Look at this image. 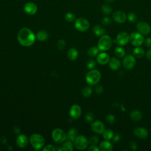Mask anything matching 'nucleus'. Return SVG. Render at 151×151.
Segmentation results:
<instances>
[{
    "label": "nucleus",
    "mask_w": 151,
    "mask_h": 151,
    "mask_svg": "<svg viewBox=\"0 0 151 151\" xmlns=\"http://www.w3.org/2000/svg\"><path fill=\"white\" fill-rule=\"evenodd\" d=\"M136 63V58L134 55L129 54L124 57L123 60V65L124 67L127 70H131L134 68Z\"/></svg>",
    "instance_id": "obj_10"
},
{
    "label": "nucleus",
    "mask_w": 151,
    "mask_h": 151,
    "mask_svg": "<svg viewBox=\"0 0 151 151\" xmlns=\"http://www.w3.org/2000/svg\"><path fill=\"white\" fill-rule=\"evenodd\" d=\"M136 28L137 31L143 35H148L151 31V28L149 24L143 21L138 22L136 25Z\"/></svg>",
    "instance_id": "obj_11"
},
{
    "label": "nucleus",
    "mask_w": 151,
    "mask_h": 151,
    "mask_svg": "<svg viewBox=\"0 0 151 151\" xmlns=\"http://www.w3.org/2000/svg\"><path fill=\"white\" fill-rule=\"evenodd\" d=\"M43 151H54L55 150L54 146L52 145H47L43 148Z\"/></svg>",
    "instance_id": "obj_41"
},
{
    "label": "nucleus",
    "mask_w": 151,
    "mask_h": 151,
    "mask_svg": "<svg viewBox=\"0 0 151 151\" xmlns=\"http://www.w3.org/2000/svg\"><path fill=\"white\" fill-rule=\"evenodd\" d=\"M92 92V88L90 86H86L82 90V95L84 97H88L91 95Z\"/></svg>",
    "instance_id": "obj_32"
},
{
    "label": "nucleus",
    "mask_w": 151,
    "mask_h": 151,
    "mask_svg": "<svg viewBox=\"0 0 151 151\" xmlns=\"http://www.w3.org/2000/svg\"><path fill=\"white\" fill-rule=\"evenodd\" d=\"M116 41L120 46L126 45L130 41V35L126 31H122L117 35Z\"/></svg>",
    "instance_id": "obj_9"
},
{
    "label": "nucleus",
    "mask_w": 151,
    "mask_h": 151,
    "mask_svg": "<svg viewBox=\"0 0 151 151\" xmlns=\"http://www.w3.org/2000/svg\"><path fill=\"white\" fill-rule=\"evenodd\" d=\"M130 147L132 150H136L137 149V144L134 142H132L130 144Z\"/></svg>",
    "instance_id": "obj_46"
},
{
    "label": "nucleus",
    "mask_w": 151,
    "mask_h": 151,
    "mask_svg": "<svg viewBox=\"0 0 151 151\" xmlns=\"http://www.w3.org/2000/svg\"><path fill=\"white\" fill-rule=\"evenodd\" d=\"M86 65H87V68L88 69L93 70L96 66V63L94 60H90L87 61Z\"/></svg>",
    "instance_id": "obj_35"
},
{
    "label": "nucleus",
    "mask_w": 151,
    "mask_h": 151,
    "mask_svg": "<svg viewBox=\"0 0 151 151\" xmlns=\"http://www.w3.org/2000/svg\"><path fill=\"white\" fill-rule=\"evenodd\" d=\"M52 137L56 143H62L67 139L65 133L61 129H55L52 132Z\"/></svg>",
    "instance_id": "obj_7"
},
{
    "label": "nucleus",
    "mask_w": 151,
    "mask_h": 151,
    "mask_svg": "<svg viewBox=\"0 0 151 151\" xmlns=\"http://www.w3.org/2000/svg\"><path fill=\"white\" fill-rule=\"evenodd\" d=\"M78 55V52L77 49L75 48H71L67 52V57L69 60L71 61L76 60Z\"/></svg>",
    "instance_id": "obj_21"
},
{
    "label": "nucleus",
    "mask_w": 151,
    "mask_h": 151,
    "mask_svg": "<svg viewBox=\"0 0 151 151\" xmlns=\"http://www.w3.org/2000/svg\"><path fill=\"white\" fill-rule=\"evenodd\" d=\"M106 120L107 123H109L110 124H113L115 122L116 119H115V117L114 115H113L111 114H109L106 116Z\"/></svg>",
    "instance_id": "obj_36"
},
{
    "label": "nucleus",
    "mask_w": 151,
    "mask_h": 151,
    "mask_svg": "<svg viewBox=\"0 0 151 151\" xmlns=\"http://www.w3.org/2000/svg\"><path fill=\"white\" fill-rule=\"evenodd\" d=\"M88 151H99L100 149H99V147H98L96 145H91L88 147Z\"/></svg>",
    "instance_id": "obj_45"
},
{
    "label": "nucleus",
    "mask_w": 151,
    "mask_h": 151,
    "mask_svg": "<svg viewBox=\"0 0 151 151\" xmlns=\"http://www.w3.org/2000/svg\"><path fill=\"white\" fill-rule=\"evenodd\" d=\"M17 145L21 148H24L26 147L28 143V139L25 134H19L16 139Z\"/></svg>",
    "instance_id": "obj_18"
},
{
    "label": "nucleus",
    "mask_w": 151,
    "mask_h": 151,
    "mask_svg": "<svg viewBox=\"0 0 151 151\" xmlns=\"http://www.w3.org/2000/svg\"><path fill=\"white\" fill-rule=\"evenodd\" d=\"M18 42L22 46L29 47L32 45L35 40L34 32L28 28H21L17 35Z\"/></svg>",
    "instance_id": "obj_1"
},
{
    "label": "nucleus",
    "mask_w": 151,
    "mask_h": 151,
    "mask_svg": "<svg viewBox=\"0 0 151 151\" xmlns=\"http://www.w3.org/2000/svg\"><path fill=\"white\" fill-rule=\"evenodd\" d=\"M110 60V56L107 52H102L97 55V61L101 65H105L109 63Z\"/></svg>",
    "instance_id": "obj_17"
},
{
    "label": "nucleus",
    "mask_w": 151,
    "mask_h": 151,
    "mask_svg": "<svg viewBox=\"0 0 151 151\" xmlns=\"http://www.w3.org/2000/svg\"><path fill=\"white\" fill-rule=\"evenodd\" d=\"M91 128L94 132L97 134H102L105 130L104 124L100 120H97L93 122L91 124Z\"/></svg>",
    "instance_id": "obj_13"
},
{
    "label": "nucleus",
    "mask_w": 151,
    "mask_h": 151,
    "mask_svg": "<svg viewBox=\"0 0 151 151\" xmlns=\"http://www.w3.org/2000/svg\"><path fill=\"white\" fill-rule=\"evenodd\" d=\"M69 114L74 119H78L81 114V109L77 104H73L70 109Z\"/></svg>",
    "instance_id": "obj_15"
},
{
    "label": "nucleus",
    "mask_w": 151,
    "mask_h": 151,
    "mask_svg": "<svg viewBox=\"0 0 151 151\" xmlns=\"http://www.w3.org/2000/svg\"><path fill=\"white\" fill-rule=\"evenodd\" d=\"M62 149L63 150H68V151L73 150L74 147H73V145L72 142L70 140L65 142L62 146Z\"/></svg>",
    "instance_id": "obj_31"
},
{
    "label": "nucleus",
    "mask_w": 151,
    "mask_h": 151,
    "mask_svg": "<svg viewBox=\"0 0 151 151\" xmlns=\"http://www.w3.org/2000/svg\"><path fill=\"white\" fill-rule=\"evenodd\" d=\"M93 31L94 34L96 35L100 36V37H101L103 35H104L106 32V30L104 28V27H103L100 25H96L95 26H94L93 28Z\"/></svg>",
    "instance_id": "obj_23"
},
{
    "label": "nucleus",
    "mask_w": 151,
    "mask_h": 151,
    "mask_svg": "<svg viewBox=\"0 0 151 151\" xmlns=\"http://www.w3.org/2000/svg\"><path fill=\"white\" fill-rule=\"evenodd\" d=\"M85 119L88 122H91L94 119V114L92 112H88L86 114Z\"/></svg>",
    "instance_id": "obj_38"
},
{
    "label": "nucleus",
    "mask_w": 151,
    "mask_h": 151,
    "mask_svg": "<svg viewBox=\"0 0 151 151\" xmlns=\"http://www.w3.org/2000/svg\"><path fill=\"white\" fill-rule=\"evenodd\" d=\"M101 78V74L97 70H90L86 75V81L90 85L97 84Z\"/></svg>",
    "instance_id": "obj_2"
},
{
    "label": "nucleus",
    "mask_w": 151,
    "mask_h": 151,
    "mask_svg": "<svg viewBox=\"0 0 151 151\" xmlns=\"http://www.w3.org/2000/svg\"><path fill=\"white\" fill-rule=\"evenodd\" d=\"M101 9L102 13L104 15H110L112 12V8H111V7L109 4H103L101 6Z\"/></svg>",
    "instance_id": "obj_30"
},
{
    "label": "nucleus",
    "mask_w": 151,
    "mask_h": 151,
    "mask_svg": "<svg viewBox=\"0 0 151 151\" xmlns=\"http://www.w3.org/2000/svg\"><path fill=\"white\" fill-rule=\"evenodd\" d=\"M74 144L77 149L84 150L88 146L89 143L88 140H87L86 137L82 135H80L77 136L74 141Z\"/></svg>",
    "instance_id": "obj_8"
},
{
    "label": "nucleus",
    "mask_w": 151,
    "mask_h": 151,
    "mask_svg": "<svg viewBox=\"0 0 151 151\" xmlns=\"http://www.w3.org/2000/svg\"><path fill=\"white\" fill-rule=\"evenodd\" d=\"M29 142L31 146L35 149L39 150L41 149L45 144V139L39 134H33L30 136Z\"/></svg>",
    "instance_id": "obj_4"
},
{
    "label": "nucleus",
    "mask_w": 151,
    "mask_h": 151,
    "mask_svg": "<svg viewBox=\"0 0 151 151\" xmlns=\"http://www.w3.org/2000/svg\"><path fill=\"white\" fill-rule=\"evenodd\" d=\"M95 91L98 94H100L103 91V87L101 85H97L95 87Z\"/></svg>",
    "instance_id": "obj_42"
},
{
    "label": "nucleus",
    "mask_w": 151,
    "mask_h": 151,
    "mask_svg": "<svg viewBox=\"0 0 151 151\" xmlns=\"http://www.w3.org/2000/svg\"><path fill=\"white\" fill-rule=\"evenodd\" d=\"M144 43L145 45L147 47H151V38L150 37H147L144 40Z\"/></svg>",
    "instance_id": "obj_43"
},
{
    "label": "nucleus",
    "mask_w": 151,
    "mask_h": 151,
    "mask_svg": "<svg viewBox=\"0 0 151 151\" xmlns=\"http://www.w3.org/2000/svg\"><path fill=\"white\" fill-rule=\"evenodd\" d=\"M99 51L100 50L97 47H91L87 50V55L90 57H94L99 54Z\"/></svg>",
    "instance_id": "obj_27"
},
{
    "label": "nucleus",
    "mask_w": 151,
    "mask_h": 151,
    "mask_svg": "<svg viewBox=\"0 0 151 151\" xmlns=\"http://www.w3.org/2000/svg\"><path fill=\"white\" fill-rule=\"evenodd\" d=\"M142 113L137 110H132L130 113V117L133 121H139L142 119Z\"/></svg>",
    "instance_id": "obj_22"
},
{
    "label": "nucleus",
    "mask_w": 151,
    "mask_h": 151,
    "mask_svg": "<svg viewBox=\"0 0 151 151\" xmlns=\"http://www.w3.org/2000/svg\"><path fill=\"white\" fill-rule=\"evenodd\" d=\"M108 63L110 69L113 71L117 70L120 68L121 66L120 61L116 57H113L111 58H110V60Z\"/></svg>",
    "instance_id": "obj_19"
},
{
    "label": "nucleus",
    "mask_w": 151,
    "mask_h": 151,
    "mask_svg": "<svg viewBox=\"0 0 151 151\" xmlns=\"http://www.w3.org/2000/svg\"><path fill=\"white\" fill-rule=\"evenodd\" d=\"M134 134L139 139H145L148 136V131L143 127H137L133 130Z\"/></svg>",
    "instance_id": "obj_16"
},
{
    "label": "nucleus",
    "mask_w": 151,
    "mask_h": 151,
    "mask_svg": "<svg viewBox=\"0 0 151 151\" xmlns=\"http://www.w3.org/2000/svg\"><path fill=\"white\" fill-rule=\"evenodd\" d=\"M77 129L76 128H71L68 131L67 135V139L71 141V142H74L76 137H77Z\"/></svg>",
    "instance_id": "obj_24"
},
{
    "label": "nucleus",
    "mask_w": 151,
    "mask_h": 151,
    "mask_svg": "<svg viewBox=\"0 0 151 151\" xmlns=\"http://www.w3.org/2000/svg\"><path fill=\"white\" fill-rule=\"evenodd\" d=\"M24 10L26 14L28 15H34L37 11V5L32 2H27L24 6Z\"/></svg>",
    "instance_id": "obj_14"
},
{
    "label": "nucleus",
    "mask_w": 151,
    "mask_h": 151,
    "mask_svg": "<svg viewBox=\"0 0 151 151\" xmlns=\"http://www.w3.org/2000/svg\"><path fill=\"white\" fill-rule=\"evenodd\" d=\"M112 45V40L108 35H103L101 36L98 42L97 47L100 51H106L109 50Z\"/></svg>",
    "instance_id": "obj_3"
},
{
    "label": "nucleus",
    "mask_w": 151,
    "mask_h": 151,
    "mask_svg": "<svg viewBox=\"0 0 151 151\" xmlns=\"http://www.w3.org/2000/svg\"><path fill=\"white\" fill-rule=\"evenodd\" d=\"M103 137L106 140H111L112 139L113 136H114V133L113 132L110 130V129H105L102 133Z\"/></svg>",
    "instance_id": "obj_29"
},
{
    "label": "nucleus",
    "mask_w": 151,
    "mask_h": 151,
    "mask_svg": "<svg viewBox=\"0 0 151 151\" xmlns=\"http://www.w3.org/2000/svg\"><path fill=\"white\" fill-rule=\"evenodd\" d=\"M113 20L119 24H123L125 22L127 19V15L124 12L122 11H117L113 14Z\"/></svg>",
    "instance_id": "obj_12"
},
{
    "label": "nucleus",
    "mask_w": 151,
    "mask_h": 151,
    "mask_svg": "<svg viewBox=\"0 0 151 151\" xmlns=\"http://www.w3.org/2000/svg\"><path fill=\"white\" fill-rule=\"evenodd\" d=\"M99 142V138L96 136H91L89 140H88V143L91 145H96Z\"/></svg>",
    "instance_id": "obj_37"
},
{
    "label": "nucleus",
    "mask_w": 151,
    "mask_h": 151,
    "mask_svg": "<svg viewBox=\"0 0 151 151\" xmlns=\"http://www.w3.org/2000/svg\"><path fill=\"white\" fill-rule=\"evenodd\" d=\"M65 19L68 22H73L76 20V15L72 12H67L65 15Z\"/></svg>",
    "instance_id": "obj_33"
},
{
    "label": "nucleus",
    "mask_w": 151,
    "mask_h": 151,
    "mask_svg": "<svg viewBox=\"0 0 151 151\" xmlns=\"http://www.w3.org/2000/svg\"><path fill=\"white\" fill-rule=\"evenodd\" d=\"M114 52H115V54L116 55V56L119 58L124 57L125 56V54H126L124 49L120 46H118L115 48Z\"/></svg>",
    "instance_id": "obj_28"
},
{
    "label": "nucleus",
    "mask_w": 151,
    "mask_h": 151,
    "mask_svg": "<svg viewBox=\"0 0 151 151\" xmlns=\"http://www.w3.org/2000/svg\"><path fill=\"white\" fill-rule=\"evenodd\" d=\"M146 57L148 60L151 61V49L149 50L146 52Z\"/></svg>",
    "instance_id": "obj_47"
},
{
    "label": "nucleus",
    "mask_w": 151,
    "mask_h": 151,
    "mask_svg": "<svg viewBox=\"0 0 151 151\" xmlns=\"http://www.w3.org/2000/svg\"><path fill=\"white\" fill-rule=\"evenodd\" d=\"M144 40L143 35L139 32H133L130 34V42L134 47L140 46Z\"/></svg>",
    "instance_id": "obj_5"
},
{
    "label": "nucleus",
    "mask_w": 151,
    "mask_h": 151,
    "mask_svg": "<svg viewBox=\"0 0 151 151\" xmlns=\"http://www.w3.org/2000/svg\"><path fill=\"white\" fill-rule=\"evenodd\" d=\"M107 2H108V3H112V2H113L115 0H105Z\"/></svg>",
    "instance_id": "obj_48"
},
{
    "label": "nucleus",
    "mask_w": 151,
    "mask_h": 151,
    "mask_svg": "<svg viewBox=\"0 0 151 151\" xmlns=\"http://www.w3.org/2000/svg\"><path fill=\"white\" fill-rule=\"evenodd\" d=\"M113 148V143L108 140L101 142L99 145L100 150L101 151H111Z\"/></svg>",
    "instance_id": "obj_20"
},
{
    "label": "nucleus",
    "mask_w": 151,
    "mask_h": 151,
    "mask_svg": "<svg viewBox=\"0 0 151 151\" xmlns=\"http://www.w3.org/2000/svg\"><path fill=\"white\" fill-rule=\"evenodd\" d=\"M65 46V41L63 40H60L57 42V48L60 50H62Z\"/></svg>",
    "instance_id": "obj_40"
},
{
    "label": "nucleus",
    "mask_w": 151,
    "mask_h": 151,
    "mask_svg": "<svg viewBox=\"0 0 151 151\" xmlns=\"http://www.w3.org/2000/svg\"><path fill=\"white\" fill-rule=\"evenodd\" d=\"M120 138H121L120 135L119 134H115V135L113 136V138H112V140H113V142L116 143V142H118L120 141Z\"/></svg>",
    "instance_id": "obj_44"
},
{
    "label": "nucleus",
    "mask_w": 151,
    "mask_h": 151,
    "mask_svg": "<svg viewBox=\"0 0 151 151\" xmlns=\"http://www.w3.org/2000/svg\"><path fill=\"white\" fill-rule=\"evenodd\" d=\"M112 20L110 18L108 17H104L102 19H101V23L103 25H109L111 23Z\"/></svg>",
    "instance_id": "obj_39"
},
{
    "label": "nucleus",
    "mask_w": 151,
    "mask_h": 151,
    "mask_svg": "<svg viewBox=\"0 0 151 151\" xmlns=\"http://www.w3.org/2000/svg\"><path fill=\"white\" fill-rule=\"evenodd\" d=\"M127 19L130 22H135L137 20V15L134 12H129L127 15Z\"/></svg>",
    "instance_id": "obj_34"
},
{
    "label": "nucleus",
    "mask_w": 151,
    "mask_h": 151,
    "mask_svg": "<svg viewBox=\"0 0 151 151\" xmlns=\"http://www.w3.org/2000/svg\"><path fill=\"white\" fill-rule=\"evenodd\" d=\"M133 55L137 58H141L143 57L145 54V51L144 49L140 46L136 47L133 50Z\"/></svg>",
    "instance_id": "obj_25"
},
{
    "label": "nucleus",
    "mask_w": 151,
    "mask_h": 151,
    "mask_svg": "<svg viewBox=\"0 0 151 151\" xmlns=\"http://www.w3.org/2000/svg\"><path fill=\"white\" fill-rule=\"evenodd\" d=\"M36 37H37V38L39 41H43L46 40L48 38V32H47L46 31H45V30H41V31H38V32L37 33Z\"/></svg>",
    "instance_id": "obj_26"
},
{
    "label": "nucleus",
    "mask_w": 151,
    "mask_h": 151,
    "mask_svg": "<svg viewBox=\"0 0 151 151\" xmlns=\"http://www.w3.org/2000/svg\"><path fill=\"white\" fill-rule=\"evenodd\" d=\"M74 27L76 29L81 32H85L90 28V23L85 18H79L76 19Z\"/></svg>",
    "instance_id": "obj_6"
}]
</instances>
